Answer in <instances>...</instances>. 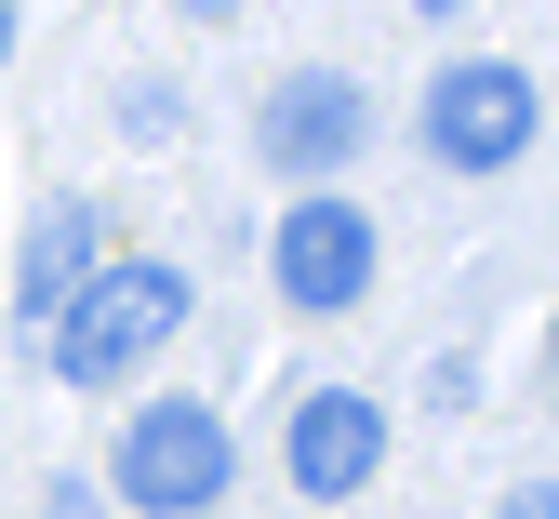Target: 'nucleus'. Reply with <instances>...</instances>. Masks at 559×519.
<instances>
[{"mask_svg":"<svg viewBox=\"0 0 559 519\" xmlns=\"http://www.w3.org/2000/svg\"><path fill=\"white\" fill-rule=\"evenodd\" d=\"M40 333H53V374H67V387L147 374V359L187 333V280H174V267H147V253H94V280L67 293Z\"/></svg>","mask_w":559,"mask_h":519,"instance_id":"1","label":"nucleus"},{"mask_svg":"<svg viewBox=\"0 0 559 519\" xmlns=\"http://www.w3.org/2000/svg\"><path fill=\"white\" fill-rule=\"evenodd\" d=\"M107 480H120V506H147V519H200L227 493V413L214 400H147L120 426V467Z\"/></svg>","mask_w":559,"mask_h":519,"instance_id":"2","label":"nucleus"},{"mask_svg":"<svg viewBox=\"0 0 559 519\" xmlns=\"http://www.w3.org/2000/svg\"><path fill=\"white\" fill-rule=\"evenodd\" d=\"M533 67H507V54H466V67H440V94H427V146L453 174H507L520 146H533Z\"/></svg>","mask_w":559,"mask_h":519,"instance_id":"3","label":"nucleus"},{"mask_svg":"<svg viewBox=\"0 0 559 519\" xmlns=\"http://www.w3.org/2000/svg\"><path fill=\"white\" fill-rule=\"evenodd\" d=\"M360 133H373V107H360V81H346V67H294V81L266 94V120H253V146H266L280 174H307V187L360 161Z\"/></svg>","mask_w":559,"mask_h":519,"instance_id":"4","label":"nucleus"},{"mask_svg":"<svg viewBox=\"0 0 559 519\" xmlns=\"http://www.w3.org/2000/svg\"><path fill=\"white\" fill-rule=\"evenodd\" d=\"M280 293H294V307H360V293H373V213L294 200V213H280Z\"/></svg>","mask_w":559,"mask_h":519,"instance_id":"5","label":"nucleus"},{"mask_svg":"<svg viewBox=\"0 0 559 519\" xmlns=\"http://www.w3.org/2000/svg\"><path fill=\"white\" fill-rule=\"evenodd\" d=\"M373 453H386V413H373L360 387H320V400L294 413V493H307V506L360 493V480H373Z\"/></svg>","mask_w":559,"mask_h":519,"instance_id":"6","label":"nucleus"},{"mask_svg":"<svg viewBox=\"0 0 559 519\" xmlns=\"http://www.w3.org/2000/svg\"><path fill=\"white\" fill-rule=\"evenodd\" d=\"M81 280H94V213H81V200H53L40 227H27V280H14V307H27V320H53Z\"/></svg>","mask_w":559,"mask_h":519,"instance_id":"7","label":"nucleus"},{"mask_svg":"<svg viewBox=\"0 0 559 519\" xmlns=\"http://www.w3.org/2000/svg\"><path fill=\"white\" fill-rule=\"evenodd\" d=\"M507 519H559V506H546V480H533V493H507Z\"/></svg>","mask_w":559,"mask_h":519,"instance_id":"8","label":"nucleus"},{"mask_svg":"<svg viewBox=\"0 0 559 519\" xmlns=\"http://www.w3.org/2000/svg\"><path fill=\"white\" fill-rule=\"evenodd\" d=\"M187 14H240V0H187Z\"/></svg>","mask_w":559,"mask_h":519,"instance_id":"9","label":"nucleus"},{"mask_svg":"<svg viewBox=\"0 0 559 519\" xmlns=\"http://www.w3.org/2000/svg\"><path fill=\"white\" fill-rule=\"evenodd\" d=\"M0 40H14V0H0Z\"/></svg>","mask_w":559,"mask_h":519,"instance_id":"10","label":"nucleus"},{"mask_svg":"<svg viewBox=\"0 0 559 519\" xmlns=\"http://www.w3.org/2000/svg\"><path fill=\"white\" fill-rule=\"evenodd\" d=\"M413 14H453V0H413Z\"/></svg>","mask_w":559,"mask_h":519,"instance_id":"11","label":"nucleus"},{"mask_svg":"<svg viewBox=\"0 0 559 519\" xmlns=\"http://www.w3.org/2000/svg\"><path fill=\"white\" fill-rule=\"evenodd\" d=\"M200 519H214V506H200Z\"/></svg>","mask_w":559,"mask_h":519,"instance_id":"12","label":"nucleus"}]
</instances>
